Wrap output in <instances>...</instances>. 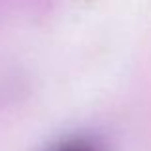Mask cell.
I'll list each match as a JSON object with an SVG mask.
<instances>
[{
    "label": "cell",
    "instance_id": "cell-1",
    "mask_svg": "<svg viewBox=\"0 0 151 151\" xmlns=\"http://www.w3.org/2000/svg\"><path fill=\"white\" fill-rule=\"evenodd\" d=\"M54 151H101L98 147L94 142L90 140H71V142H65V144H61L59 147H55Z\"/></svg>",
    "mask_w": 151,
    "mask_h": 151
}]
</instances>
